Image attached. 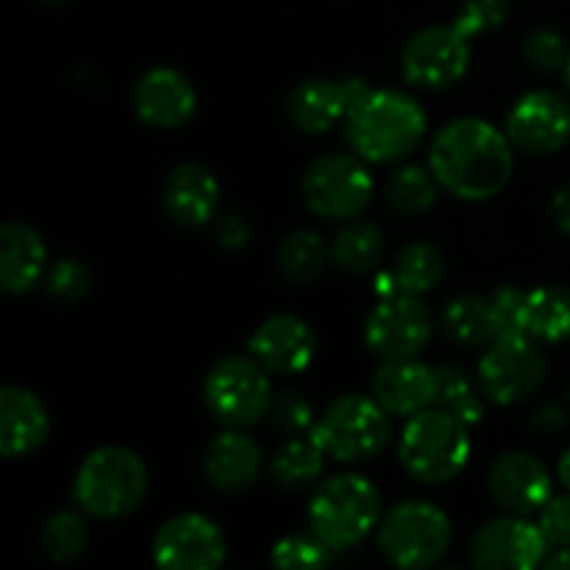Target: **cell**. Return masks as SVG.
<instances>
[{
	"label": "cell",
	"instance_id": "1",
	"mask_svg": "<svg viewBox=\"0 0 570 570\" xmlns=\"http://www.w3.org/2000/svg\"><path fill=\"white\" fill-rule=\"evenodd\" d=\"M429 167L445 193L479 204L510 184L512 142L482 117H454L432 139Z\"/></svg>",
	"mask_w": 570,
	"mask_h": 570
},
{
	"label": "cell",
	"instance_id": "2",
	"mask_svg": "<svg viewBox=\"0 0 570 570\" xmlns=\"http://www.w3.org/2000/svg\"><path fill=\"white\" fill-rule=\"evenodd\" d=\"M426 137V111L412 95L371 89L345 117V139L360 159L393 165L406 159Z\"/></svg>",
	"mask_w": 570,
	"mask_h": 570
},
{
	"label": "cell",
	"instance_id": "3",
	"mask_svg": "<svg viewBox=\"0 0 570 570\" xmlns=\"http://www.w3.org/2000/svg\"><path fill=\"white\" fill-rule=\"evenodd\" d=\"M78 507L98 521H120L137 512L148 495V468L126 445H100L83 456L72 484Z\"/></svg>",
	"mask_w": 570,
	"mask_h": 570
},
{
	"label": "cell",
	"instance_id": "4",
	"mask_svg": "<svg viewBox=\"0 0 570 570\" xmlns=\"http://www.w3.org/2000/svg\"><path fill=\"white\" fill-rule=\"evenodd\" d=\"M468 423L454 412L429 406L417 415L406 417L401 432L399 460L404 471L421 484H449L465 471L471 460V434Z\"/></svg>",
	"mask_w": 570,
	"mask_h": 570
},
{
	"label": "cell",
	"instance_id": "5",
	"mask_svg": "<svg viewBox=\"0 0 570 570\" xmlns=\"http://www.w3.org/2000/svg\"><path fill=\"white\" fill-rule=\"evenodd\" d=\"M309 438L340 465H365L393 440V415L373 395H340L317 417Z\"/></svg>",
	"mask_w": 570,
	"mask_h": 570
},
{
	"label": "cell",
	"instance_id": "6",
	"mask_svg": "<svg viewBox=\"0 0 570 570\" xmlns=\"http://www.w3.org/2000/svg\"><path fill=\"white\" fill-rule=\"evenodd\" d=\"M382 495L376 484L360 473H337L315 490L309 504V527L334 551L362 543L376 529Z\"/></svg>",
	"mask_w": 570,
	"mask_h": 570
},
{
	"label": "cell",
	"instance_id": "7",
	"mask_svg": "<svg viewBox=\"0 0 570 570\" xmlns=\"http://www.w3.org/2000/svg\"><path fill=\"white\" fill-rule=\"evenodd\" d=\"M451 538V518L432 501H404L379 523V549L395 568L404 570L440 566L449 554Z\"/></svg>",
	"mask_w": 570,
	"mask_h": 570
},
{
	"label": "cell",
	"instance_id": "8",
	"mask_svg": "<svg viewBox=\"0 0 570 570\" xmlns=\"http://www.w3.org/2000/svg\"><path fill=\"white\" fill-rule=\"evenodd\" d=\"M204 401L212 417L226 429H250L271 415V379L254 356H223L206 373Z\"/></svg>",
	"mask_w": 570,
	"mask_h": 570
},
{
	"label": "cell",
	"instance_id": "9",
	"mask_svg": "<svg viewBox=\"0 0 570 570\" xmlns=\"http://www.w3.org/2000/svg\"><path fill=\"white\" fill-rule=\"evenodd\" d=\"M304 204L323 220H354L373 198V176L365 159L326 154L312 161L301 181Z\"/></svg>",
	"mask_w": 570,
	"mask_h": 570
},
{
	"label": "cell",
	"instance_id": "10",
	"mask_svg": "<svg viewBox=\"0 0 570 570\" xmlns=\"http://www.w3.org/2000/svg\"><path fill=\"white\" fill-rule=\"evenodd\" d=\"M479 390L495 406L532 399L549 376V362L532 337L493 340L479 360Z\"/></svg>",
	"mask_w": 570,
	"mask_h": 570
},
{
	"label": "cell",
	"instance_id": "11",
	"mask_svg": "<svg viewBox=\"0 0 570 570\" xmlns=\"http://www.w3.org/2000/svg\"><path fill=\"white\" fill-rule=\"evenodd\" d=\"M432 312L421 295L393 293L379 298L365 323V345L382 360H417L432 340Z\"/></svg>",
	"mask_w": 570,
	"mask_h": 570
},
{
	"label": "cell",
	"instance_id": "12",
	"mask_svg": "<svg viewBox=\"0 0 570 570\" xmlns=\"http://www.w3.org/2000/svg\"><path fill=\"white\" fill-rule=\"evenodd\" d=\"M471 67V39L456 26H429L412 33L401 50V70L412 87L449 89Z\"/></svg>",
	"mask_w": 570,
	"mask_h": 570
},
{
	"label": "cell",
	"instance_id": "13",
	"mask_svg": "<svg viewBox=\"0 0 570 570\" xmlns=\"http://www.w3.org/2000/svg\"><path fill=\"white\" fill-rule=\"evenodd\" d=\"M549 549L540 523L529 521V515L507 512L476 529L471 540V562L482 570H532L543 566Z\"/></svg>",
	"mask_w": 570,
	"mask_h": 570
},
{
	"label": "cell",
	"instance_id": "14",
	"mask_svg": "<svg viewBox=\"0 0 570 570\" xmlns=\"http://www.w3.org/2000/svg\"><path fill=\"white\" fill-rule=\"evenodd\" d=\"M504 131L512 148L529 156H551L570 139V104L560 92L534 89L521 95L507 111Z\"/></svg>",
	"mask_w": 570,
	"mask_h": 570
},
{
	"label": "cell",
	"instance_id": "15",
	"mask_svg": "<svg viewBox=\"0 0 570 570\" xmlns=\"http://www.w3.org/2000/svg\"><path fill=\"white\" fill-rule=\"evenodd\" d=\"M226 560V534L200 512H181L161 523L154 562L165 570H215Z\"/></svg>",
	"mask_w": 570,
	"mask_h": 570
},
{
	"label": "cell",
	"instance_id": "16",
	"mask_svg": "<svg viewBox=\"0 0 570 570\" xmlns=\"http://www.w3.org/2000/svg\"><path fill=\"white\" fill-rule=\"evenodd\" d=\"M371 83L365 78H309L301 81L287 98V115L298 131L326 134L348 117V111L371 95Z\"/></svg>",
	"mask_w": 570,
	"mask_h": 570
},
{
	"label": "cell",
	"instance_id": "17",
	"mask_svg": "<svg viewBox=\"0 0 570 570\" xmlns=\"http://www.w3.org/2000/svg\"><path fill=\"white\" fill-rule=\"evenodd\" d=\"M488 490L499 510L534 515L554 495V479L538 456L527 451H507L490 465Z\"/></svg>",
	"mask_w": 570,
	"mask_h": 570
},
{
	"label": "cell",
	"instance_id": "18",
	"mask_svg": "<svg viewBox=\"0 0 570 570\" xmlns=\"http://www.w3.org/2000/svg\"><path fill=\"white\" fill-rule=\"evenodd\" d=\"M248 351L267 373L298 376L315 362L317 334L304 317L271 315L250 334Z\"/></svg>",
	"mask_w": 570,
	"mask_h": 570
},
{
	"label": "cell",
	"instance_id": "19",
	"mask_svg": "<svg viewBox=\"0 0 570 570\" xmlns=\"http://www.w3.org/2000/svg\"><path fill=\"white\" fill-rule=\"evenodd\" d=\"M134 109L154 128H181L198 111V89L173 67H154L134 83Z\"/></svg>",
	"mask_w": 570,
	"mask_h": 570
},
{
	"label": "cell",
	"instance_id": "20",
	"mask_svg": "<svg viewBox=\"0 0 570 570\" xmlns=\"http://www.w3.org/2000/svg\"><path fill=\"white\" fill-rule=\"evenodd\" d=\"M50 415L45 401L26 387L0 393V454L6 460L31 456L48 443Z\"/></svg>",
	"mask_w": 570,
	"mask_h": 570
},
{
	"label": "cell",
	"instance_id": "21",
	"mask_svg": "<svg viewBox=\"0 0 570 570\" xmlns=\"http://www.w3.org/2000/svg\"><path fill=\"white\" fill-rule=\"evenodd\" d=\"M161 200L170 220L198 228L220 215V184L209 167L198 161H184L167 176Z\"/></svg>",
	"mask_w": 570,
	"mask_h": 570
},
{
	"label": "cell",
	"instance_id": "22",
	"mask_svg": "<svg viewBox=\"0 0 570 570\" xmlns=\"http://www.w3.org/2000/svg\"><path fill=\"white\" fill-rule=\"evenodd\" d=\"M262 468H265V454L243 429L217 434L204 454L206 482L217 493H243L262 476Z\"/></svg>",
	"mask_w": 570,
	"mask_h": 570
},
{
	"label": "cell",
	"instance_id": "23",
	"mask_svg": "<svg viewBox=\"0 0 570 570\" xmlns=\"http://www.w3.org/2000/svg\"><path fill=\"white\" fill-rule=\"evenodd\" d=\"M371 395L390 415H417L434 406V367L417 360H384L373 373Z\"/></svg>",
	"mask_w": 570,
	"mask_h": 570
},
{
	"label": "cell",
	"instance_id": "24",
	"mask_svg": "<svg viewBox=\"0 0 570 570\" xmlns=\"http://www.w3.org/2000/svg\"><path fill=\"white\" fill-rule=\"evenodd\" d=\"M48 276V245L28 223L0 226V287L11 295L31 293Z\"/></svg>",
	"mask_w": 570,
	"mask_h": 570
},
{
	"label": "cell",
	"instance_id": "25",
	"mask_svg": "<svg viewBox=\"0 0 570 570\" xmlns=\"http://www.w3.org/2000/svg\"><path fill=\"white\" fill-rule=\"evenodd\" d=\"M332 259V245L312 228H295L293 234H287L276 254L278 273L289 284H315Z\"/></svg>",
	"mask_w": 570,
	"mask_h": 570
},
{
	"label": "cell",
	"instance_id": "26",
	"mask_svg": "<svg viewBox=\"0 0 570 570\" xmlns=\"http://www.w3.org/2000/svg\"><path fill=\"white\" fill-rule=\"evenodd\" d=\"M443 334L460 348H484L495 340L490 301L479 295H456L440 315Z\"/></svg>",
	"mask_w": 570,
	"mask_h": 570
},
{
	"label": "cell",
	"instance_id": "27",
	"mask_svg": "<svg viewBox=\"0 0 570 570\" xmlns=\"http://www.w3.org/2000/svg\"><path fill=\"white\" fill-rule=\"evenodd\" d=\"M527 334L543 343L570 337V289L560 284L527 289Z\"/></svg>",
	"mask_w": 570,
	"mask_h": 570
},
{
	"label": "cell",
	"instance_id": "28",
	"mask_svg": "<svg viewBox=\"0 0 570 570\" xmlns=\"http://www.w3.org/2000/svg\"><path fill=\"white\" fill-rule=\"evenodd\" d=\"M323 465H326V454L315 440L293 438L271 460V479L284 490L309 488L321 479Z\"/></svg>",
	"mask_w": 570,
	"mask_h": 570
},
{
	"label": "cell",
	"instance_id": "29",
	"mask_svg": "<svg viewBox=\"0 0 570 570\" xmlns=\"http://www.w3.org/2000/svg\"><path fill=\"white\" fill-rule=\"evenodd\" d=\"M440 181L434 178L432 167L423 165H404L390 176L387 187H384V200L399 215H423L438 200Z\"/></svg>",
	"mask_w": 570,
	"mask_h": 570
},
{
	"label": "cell",
	"instance_id": "30",
	"mask_svg": "<svg viewBox=\"0 0 570 570\" xmlns=\"http://www.w3.org/2000/svg\"><path fill=\"white\" fill-rule=\"evenodd\" d=\"M334 262L348 273H371L382 265L384 237L376 223L354 220L337 234L332 245Z\"/></svg>",
	"mask_w": 570,
	"mask_h": 570
},
{
	"label": "cell",
	"instance_id": "31",
	"mask_svg": "<svg viewBox=\"0 0 570 570\" xmlns=\"http://www.w3.org/2000/svg\"><path fill=\"white\" fill-rule=\"evenodd\" d=\"M393 276L399 284V293L423 295L443 282L445 256L432 243H412L395 259Z\"/></svg>",
	"mask_w": 570,
	"mask_h": 570
},
{
	"label": "cell",
	"instance_id": "32",
	"mask_svg": "<svg viewBox=\"0 0 570 570\" xmlns=\"http://www.w3.org/2000/svg\"><path fill=\"white\" fill-rule=\"evenodd\" d=\"M39 549L53 562H76L89 549V527L72 510L53 512L39 529Z\"/></svg>",
	"mask_w": 570,
	"mask_h": 570
},
{
	"label": "cell",
	"instance_id": "33",
	"mask_svg": "<svg viewBox=\"0 0 570 570\" xmlns=\"http://www.w3.org/2000/svg\"><path fill=\"white\" fill-rule=\"evenodd\" d=\"M434 406L454 412L468 426H476L484 417L482 395L456 365L434 367Z\"/></svg>",
	"mask_w": 570,
	"mask_h": 570
},
{
	"label": "cell",
	"instance_id": "34",
	"mask_svg": "<svg viewBox=\"0 0 570 570\" xmlns=\"http://www.w3.org/2000/svg\"><path fill=\"white\" fill-rule=\"evenodd\" d=\"M334 560V549L323 543L315 532H295L278 540L271 551V562L284 570H315L326 568Z\"/></svg>",
	"mask_w": 570,
	"mask_h": 570
},
{
	"label": "cell",
	"instance_id": "35",
	"mask_svg": "<svg viewBox=\"0 0 570 570\" xmlns=\"http://www.w3.org/2000/svg\"><path fill=\"white\" fill-rule=\"evenodd\" d=\"M490 317H493L495 340L529 337L527 334V289L499 287L490 295Z\"/></svg>",
	"mask_w": 570,
	"mask_h": 570
},
{
	"label": "cell",
	"instance_id": "36",
	"mask_svg": "<svg viewBox=\"0 0 570 570\" xmlns=\"http://www.w3.org/2000/svg\"><path fill=\"white\" fill-rule=\"evenodd\" d=\"M521 53L527 59V65L534 67V70L554 72L560 67H566L570 48L566 37L560 31H554V28H534V31H529L523 37Z\"/></svg>",
	"mask_w": 570,
	"mask_h": 570
},
{
	"label": "cell",
	"instance_id": "37",
	"mask_svg": "<svg viewBox=\"0 0 570 570\" xmlns=\"http://www.w3.org/2000/svg\"><path fill=\"white\" fill-rule=\"evenodd\" d=\"M45 282H48V293L56 301H61V304H76V301H81L92 289V271L83 262L65 256V259H59L50 267Z\"/></svg>",
	"mask_w": 570,
	"mask_h": 570
},
{
	"label": "cell",
	"instance_id": "38",
	"mask_svg": "<svg viewBox=\"0 0 570 570\" xmlns=\"http://www.w3.org/2000/svg\"><path fill=\"white\" fill-rule=\"evenodd\" d=\"M507 11H510V0H465L456 11L454 26L468 39H476L504 26Z\"/></svg>",
	"mask_w": 570,
	"mask_h": 570
},
{
	"label": "cell",
	"instance_id": "39",
	"mask_svg": "<svg viewBox=\"0 0 570 570\" xmlns=\"http://www.w3.org/2000/svg\"><path fill=\"white\" fill-rule=\"evenodd\" d=\"M271 421L287 438H301V434L312 432V426H315V410L298 393H284L273 401Z\"/></svg>",
	"mask_w": 570,
	"mask_h": 570
},
{
	"label": "cell",
	"instance_id": "40",
	"mask_svg": "<svg viewBox=\"0 0 570 570\" xmlns=\"http://www.w3.org/2000/svg\"><path fill=\"white\" fill-rule=\"evenodd\" d=\"M540 529L546 540L554 549H568L570 546V493L551 495L549 504L540 510Z\"/></svg>",
	"mask_w": 570,
	"mask_h": 570
},
{
	"label": "cell",
	"instance_id": "41",
	"mask_svg": "<svg viewBox=\"0 0 570 570\" xmlns=\"http://www.w3.org/2000/svg\"><path fill=\"white\" fill-rule=\"evenodd\" d=\"M215 239L220 248L226 250H239L248 245L250 239V226L239 212H220L215 217Z\"/></svg>",
	"mask_w": 570,
	"mask_h": 570
},
{
	"label": "cell",
	"instance_id": "42",
	"mask_svg": "<svg viewBox=\"0 0 570 570\" xmlns=\"http://www.w3.org/2000/svg\"><path fill=\"white\" fill-rule=\"evenodd\" d=\"M532 426L543 434H557L568 426V412L557 404H546L534 412Z\"/></svg>",
	"mask_w": 570,
	"mask_h": 570
},
{
	"label": "cell",
	"instance_id": "43",
	"mask_svg": "<svg viewBox=\"0 0 570 570\" xmlns=\"http://www.w3.org/2000/svg\"><path fill=\"white\" fill-rule=\"evenodd\" d=\"M551 220L566 237H570V184L551 195Z\"/></svg>",
	"mask_w": 570,
	"mask_h": 570
},
{
	"label": "cell",
	"instance_id": "44",
	"mask_svg": "<svg viewBox=\"0 0 570 570\" xmlns=\"http://www.w3.org/2000/svg\"><path fill=\"white\" fill-rule=\"evenodd\" d=\"M543 568L549 570H570V546L568 549H560L554 557H546Z\"/></svg>",
	"mask_w": 570,
	"mask_h": 570
},
{
	"label": "cell",
	"instance_id": "45",
	"mask_svg": "<svg viewBox=\"0 0 570 570\" xmlns=\"http://www.w3.org/2000/svg\"><path fill=\"white\" fill-rule=\"evenodd\" d=\"M557 479H560L562 488L570 493V449L560 456V462H557Z\"/></svg>",
	"mask_w": 570,
	"mask_h": 570
},
{
	"label": "cell",
	"instance_id": "46",
	"mask_svg": "<svg viewBox=\"0 0 570 570\" xmlns=\"http://www.w3.org/2000/svg\"><path fill=\"white\" fill-rule=\"evenodd\" d=\"M562 70H566V83H568V89H570V56H568V61H566V67H562Z\"/></svg>",
	"mask_w": 570,
	"mask_h": 570
},
{
	"label": "cell",
	"instance_id": "47",
	"mask_svg": "<svg viewBox=\"0 0 570 570\" xmlns=\"http://www.w3.org/2000/svg\"><path fill=\"white\" fill-rule=\"evenodd\" d=\"M45 3H65V0H45Z\"/></svg>",
	"mask_w": 570,
	"mask_h": 570
},
{
	"label": "cell",
	"instance_id": "48",
	"mask_svg": "<svg viewBox=\"0 0 570 570\" xmlns=\"http://www.w3.org/2000/svg\"><path fill=\"white\" fill-rule=\"evenodd\" d=\"M568 401H570V387H568Z\"/></svg>",
	"mask_w": 570,
	"mask_h": 570
}]
</instances>
